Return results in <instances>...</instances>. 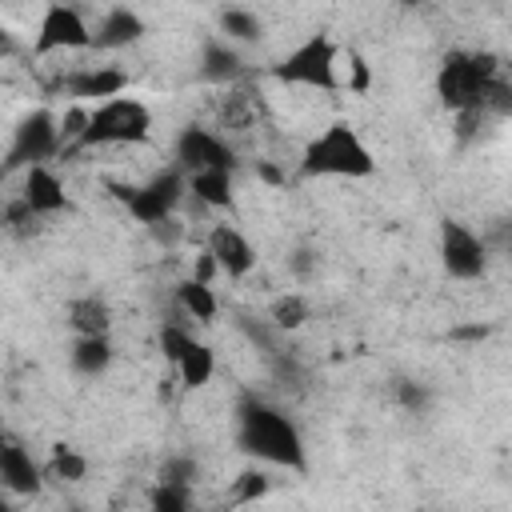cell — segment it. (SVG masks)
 <instances>
[{
    "label": "cell",
    "mask_w": 512,
    "mask_h": 512,
    "mask_svg": "<svg viewBox=\"0 0 512 512\" xmlns=\"http://www.w3.org/2000/svg\"><path fill=\"white\" fill-rule=\"evenodd\" d=\"M236 448L252 456L256 464L284 468V472H308V448H304L300 424L284 408L260 396H248L236 408Z\"/></svg>",
    "instance_id": "cell-1"
},
{
    "label": "cell",
    "mask_w": 512,
    "mask_h": 512,
    "mask_svg": "<svg viewBox=\"0 0 512 512\" xmlns=\"http://www.w3.org/2000/svg\"><path fill=\"white\" fill-rule=\"evenodd\" d=\"M296 168L308 180H364L376 172V152L348 120H332L300 148Z\"/></svg>",
    "instance_id": "cell-2"
},
{
    "label": "cell",
    "mask_w": 512,
    "mask_h": 512,
    "mask_svg": "<svg viewBox=\"0 0 512 512\" xmlns=\"http://www.w3.org/2000/svg\"><path fill=\"white\" fill-rule=\"evenodd\" d=\"M152 140V108L128 92L108 96L100 104H88V124L76 136L68 152H92V148H136Z\"/></svg>",
    "instance_id": "cell-3"
},
{
    "label": "cell",
    "mask_w": 512,
    "mask_h": 512,
    "mask_svg": "<svg viewBox=\"0 0 512 512\" xmlns=\"http://www.w3.org/2000/svg\"><path fill=\"white\" fill-rule=\"evenodd\" d=\"M496 76H500V60L492 52L452 48L436 68V96L448 112L484 108V96H488Z\"/></svg>",
    "instance_id": "cell-4"
},
{
    "label": "cell",
    "mask_w": 512,
    "mask_h": 512,
    "mask_svg": "<svg viewBox=\"0 0 512 512\" xmlns=\"http://www.w3.org/2000/svg\"><path fill=\"white\" fill-rule=\"evenodd\" d=\"M272 76L292 88L336 92L340 88V48L328 32H312L272 64Z\"/></svg>",
    "instance_id": "cell-5"
},
{
    "label": "cell",
    "mask_w": 512,
    "mask_h": 512,
    "mask_svg": "<svg viewBox=\"0 0 512 512\" xmlns=\"http://www.w3.org/2000/svg\"><path fill=\"white\" fill-rule=\"evenodd\" d=\"M160 356L172 364V372H176L184 392H200L216 376V352L180 320L160 324Z\"/></svg>",
    "instance_id": "cell-6"
},
{
    "label": "cell",
    "mask_w": 512,
    "mask_h": 512,
    "mask_svg": "<svg viewBox=\"0 0 512 512\" xmlns=\"http://www.w3.org/2000/svg\"><path fill=\"white\" fill-rule=\"evenodd\" d=\"M60 148H64V140H60V120H56V112L36 108V112H28V116L16 124L0 172H24V168H32V164H48L52 156H60Z\"/></svg>",
    "instance_id": "cell-7"
},
{
    "label": "cell",
    "mask_w": 512,
    "mask_h": 512,
    "mask_svg": "<svg viewBox=\"0 0 512 512\" xmlns=\"http://www.w3.org/2000/svg\"><path fill=\"white\" fill-rule=\"evenodd\" d=\"M92 48V24L84 20V12L68 0H52L40 12L36 36H32V56H56V52H88Z\"/></svg>",
    "instance_id": "cell-8"
},
{
    "label": "cell",
    "mask_w": 512,
    "mask_h": 512,
    "mask_svg": "<svg viewBox=\"0 0 512 512\" xmlns=\"http://www.w3.org/2000/svg\"><path fill=\"white\" fill-rule=\"evenodd\" d=\"M184 196H188V176H184V168L168 164L156 176H148L144 184H132V196L124 200V212L140 228H148V224H156L164 216H176V208H180Z\"/></svg>",
    "instance_id": "cell-9"
},
{
    "label": "cell",
    "mask_w": 512,
    "mask_h": 512,
    "mask_svg": "<svg viewBox=\"0 0 512 512\" xmlns=\"http://www.w3.org/2000/svg\"><path fill=\"white\" fill-rule=\"evenodd\" d=\"M436 248H440V264L452 280H484L488 272V244L484 236H476L464 220H440V236H436Z\"/></svg>",
    "instance_id": "cell-10"
},
{
    "label": "cell",
    "mask_w": 512,
    "mask_h": 512,
    "mask_svg": "<svg viewBox=\"0 0 512 512\" xmlns=\"http://www.w3.org/2000/svg\"><path fill=\"white\" fill-rule=\"evenodd\" d=\"M172 164L184 172H200V168H232L236 172V148L216 128L184 124L172 140Z\"/></svg>",
    "instance_id": "cell-11"
},
{
    "label": "cell",
    "mask_w": 512,
    "mask_h": 512,
    "mask_svg": "<svg viewBox=\"0 0 512 512\" xmlns=\"http://www.w3.org/2000/svg\"><path fill=\"white\" fill-rule=\"evenodd\" d=\"M204 248L216 260L220 276H228V280H244L256 268V248H252V240L236 224H224V220L212 224L208 236H204Z\"/></svg>",
    "instance_id": "cell-12"
},
{
    "label": "cell",
    "mask_w": 512,
    "mask_h": 512,
    "mask_svg": "<svg viewBox=\"0 0 512 512\" xmlns=\"http://www.w3.org/2000/svg\"><path fill=\"white\" fill-rule=\"evenodd\" d=\"M20 200H24V208H28V212H36L40 220L60 216V212H68V208H72L68 188H64V180L56 176V168H52V164H32V168H24Z\"/></svg>",
    "instance_id": "cell-13"
},
{
    "label": "cell",
    "mask_w": 512,
    "mask_h": 512,
    "mask_svg": "<svg viewBox=\"0 0 512 512\" xmlns=\"http://www.w3.org/2000/svg\"><path fill=\"white\" fill-rule=\"evenodd\" d=\"M60 88L68 92L72 104H100L108 96L128 92V72L124 68H108V64H92V68H76L60 80Z\"/></svg>",
    "instance_id": "cell-14"
},
{
    "label": "cell",
    "mask_w": 512,
    "mask_h": 512,
    "mask_svg": "<svg viewBox=\"0 0 512 512\" xmlns=\"http://www.w3.org/2000/svg\"><path fill=\"white\" fill-rule=\"evenodd\" d=\"M0 488L12 496H36L44 488V468L20 440L0 436Z\"/></svg>",
    "instance_id": "cell-15"
},
{
    "label": "cell",
    "mask_w": 512,
    "mask_h": 512,
    "mask_svg": "<svg viewBox=\"0 0 512 512\" xmlns=\"http://www.w3.org/2000/svg\"><path fill=\"white\" fill-rule=\"evenodd\" d=\"M136 40H144V20L136 8L116 4L100 16V24L92 28V48L96 52H116V48H132Z\"/></svg>",
    "instance_id": "cell-16"
},
{
    "label": "cell",
    "mask_w": 512,
    "mask_h": 512,
    "mask_svg": "<svg viewBox=\"0 0 512 512\" xmlns=\"http://www.w3.org/2000/svg\"><path fill=\"white\" fill-rule=\"evenodd\" d=\"M188 176V196L208 208V212H232L236 204V184H232V168H200V172H184Z\"/></svg>",
    "instance_id": "cell-17"
},
{
    "label": "cell",
    "mask_w": 512,
    "mask_h": 512,
    "mask_svg": "<svg viewBox=\"0 0 512 512\" xmlns=\"http://www.w3.org/2000/svg\"><path fill=\"white\" fill-rule=\"evenodd\" d=\"M240 72H244V60H240V52H236L232 40H224V36L204 40V52H200V76H204V80L228 84V80H236Z\"/></svg>",
    "instance_id": "cell-18"
},
{
    "label": "cell",
    "mask_w": 512,
    "mask_h": 512,
    "mask_svg": "<svg viewBox=\"0 0 512 512\" xmlns=\"http://www.w3.org/2000/svg\"><path fill=\"white\" fill-rule=\"evenodd\" d=\"M68 328L76 336H104V332H112V308H108V300L96 296V292L76 296L68 304Z\"/></svg>",
    "instance_id": "cell-19"
},
{
    "label": "cell",
    "mask_w": 512,
    "mask_h": 512,
    "mask_svg": "<svg viewBox=\"0 0 512 512\" xmlns=\"http://www.w3.org/2000/svg\"><path fill=\"white\" fill-rule=\"evenodd\" d=\"M176 308H180L188 320H196V324H212L216 312H220V300H216V288H212V284L188 276V280L176 284Z\"/></svg>",
    "instance_id": "cell-20"
},
{
    "label": "cell",
    "mask_w": 512,
    "mask_h": 512,
    "mask_svg": "<svg viewBox=\"0 0 512 512\" xmlns=\"http://www.w3.org/2000/svg\"><path fill=\"white\" fill-rule=\"evenodd\" d=\"M112 340H108V332L104 336H76L72 340V352H68V360H72V368L80 372V376H104L108 372V364H112Z\"/></svg>",
    "instance_id": "cell-21"
},
{
    "label": "cell",
    "mask_w": 512,
    "mask_h": 512,
    "mask_svg": "<svg viewBox=\"0 0 512 512\" xmlns=\"http://www.w3.org/2000/svg\"><path fill=\"white\" fill-rule=\"evenodd\" d=\"M260 16L256 12H244V8H224L220 12V36L232 40V44H252L260 40Z\"/></svg>",
    "instance_id": "cell-22"
},
{
    "label": "cell",
    "mask_w": 512,
    "mask_h": 512,
    "mask_svg": "<svg viewBox=\"0 0 512 512\" xmlns=\"http://www.w3.org/2000/svg\"><path fill=\"white\" fill-rule=\"evenodd\" d=\"M268 320H272L280 332H296V328H304V320H308V300H304L300 292H284V296L272 300Z\"/></svg>",
    "instance_id": "cell-23"
},
{
    "label": "cell",
    "mask_w": 512,
    "mask_h": 512,
    "mask_svg": "<svg viewBox=\"0 0 512 512\" xmlns=\"http://www.w3.org/2000/svg\"><path fill=\"white\" fill-rule=\"evenodd\" d=\"M48 476H56V480H68V484H76V480H84L88 476V460L76 452V448H68V444H52V460H48V468H44Z\"/></svg>",
    "instance_id": "cell-24"
},
{
    "label": "cell",
    "mask_w": 512,
    "mask_h": 512,
    "mask_svg": "<svg viewBox=\"0 0 512 512\" xmlns=\"http://www.w3.org/2000/svg\"><path fill=\"white\" fill-rule=\"evenodd\" d=\"M268 492H272V480H268V472L256 468V464H248V468L232 480V500H236V504H252V500H260V496H268Z\"/></svg>",
    "instance_id": "cell-25"
},
{
    "label": "cell",
    "mask_w": 512,
    "mask_h": 512,
    "mask_svg": "<svg viewBox=\"0 0 512 512\" xmlns=\"http://www.w3.org/2000/svg\"><path fill=\"white\" fill-rule=\"evenodd\" d=\"M188 500H192V484L156 480V488H152V508H156V512H184Z\"/></svg>",
    "instance_id": "cell-26"
},
{
    "label": "cell",
    "mask_w": 512,
    "mask_h": 512,
    "mask_svg": "<svg viewBox=\"0 0 512 512\" xmlns=\"http://www.w3.org/2000/svg\"><path fill=\"white\" fill-rule=\"evenodd\" d=\"M368 88H372V68H368V60L352 48V52H348V92H352V96H364Z\"/></svg>",
    "instance_id": "cell-27"
},
{
    "label": "cell",
    "mask_w": 512,
    "mask_h": 512,
    "mask_svg": "<svg viewBox=\"0 0 512 512\" xmlns=\"http://www.w3.org/2000/svg\"><path fill=\"white\" fill-rule=\"evenodd\" d=\"M148 236L156 240V244H164V248H172L180 236H184V224L176 220V216H164V220H156V224H148Z\"/></svg>",
    "instance_id": "cell-28"
},
{
    "label": "cell",
    "mask_w": 512,
    "mask_h": 512,
    "mask_svg": "<svg viewBox=\"0 0 512 512\" xmlns=\"http://www.w3.org/2000/svg\"><path fill=\"white\" fill-rule=\"evenodd\" d=\"M160 480H180V484H192V480H196V460H188V456H172V460L160 468Z\"/></svg>",
    "instance_id": "cell-29"
},
{
    "label": "cell",
    "mask_w": 512,
    "mask_h": 512,
    "mask_svg": "<svg viewBox=\"0 0 512 512\" xmlns=\"http://www.w3.org/2000/svg\"><path fill=\"white\" fill-rule=\"evenodd\" d=\"M396 396H400L404 408H424V404H428V392H424L416 380H400V384H396Z\"/></svg>",
    "instance_id": "cell-30"
},
{
    "label": "cell",
    "mask_w": 512,
    "mask_h": 512,
    "mask_svg": "<svg viewBox=\"0 0 512 512\" xmlns=\"http://www.w3.org/2000/svg\"><path fill=\"white\" fill-rule=\"evenodd\" d=\"M192 276H196V280H204V284H212V280L220 276V268H216V260L208 256V248L196 256V268H192Z\"/></svg>",
    "instance_id": "cell-31"
},
{
    "label": "cell",
    "mask_w": 512,
    "mask_h": 512,
    "mask_svg": "<svg viewBox=\"0 0 512 512\" xmlns=\"http://www.w3.org/2000/svg\"><path fill=\"white\" fill-rule=\"evenodd\" d=\"M16 52V40H12V32L0 24V56H12Z\"/></svg>",
    "instance_id": "cell-32"
},
{
    "label": "cell",
    "mask_w": 512,
    "mask_h": 512,
    "mask_svg": "<svg viewBox=\"0 0 512 512\" xmlns=\"http://www.w3.org/2000/svg\"><path fill=\"white\" fill-rule=\"evenodd\" d=\"M404 4H416V0H404Z\"/></svg>",
    "instance_id": "cell-33"
}]
</instances>
